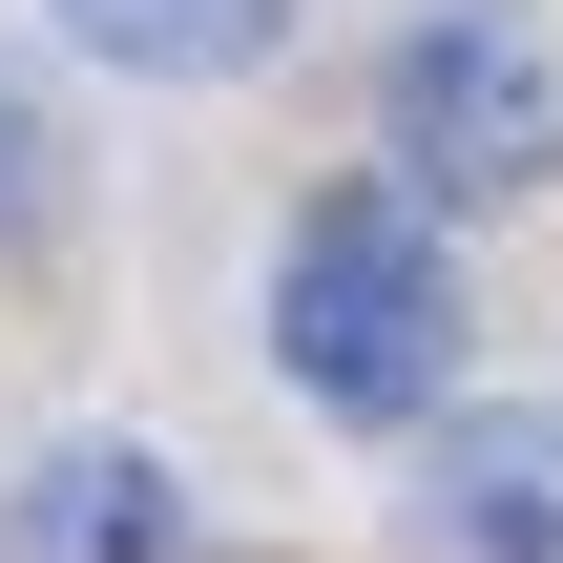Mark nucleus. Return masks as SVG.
<instances>
[{"mask_svg":"<svg viewBox=\"0 0 563 563\" xmlns=\"http://www.w3.org/2000/svg\"><path fill=\"white\" fill-rule=\"evenodd\" d=\"M460 209H418V188H313L292 209V251H272V376L334 418V439H418L439 397H460Z\"/></svg>","mask_w":563,"mask_h":563,"instance_id":"f257e3e1","label":"nucleus"},{"mask_svg":"<svg viewBox=\"0 0 563 563\" xmlns=\"http://www.w3.org/2000/svg\"><path fill=\"white\" fill-rule=\"evenodd\" d=\"M376 125H397V188H418V209H522L563 167V42L522 0H418Z\"/></svg>","mask_w":563,"mask_h":563,"instance_id":"f03ea898","label":"nucleus"},{"mask_svg":"<svg viewBox=\"0 0 563 563\" xmlns=\"http://www.w3.org/2000/svg\"><path fill=\"white\" fill-rule=\"evenodd\" d=\"M42 21H63L104 84H272L313 0H42Z\"/></svg>","mask_w":563,"mask_h":563,"instance_id":"7ed1b4c3","label":"nucleus"},{"mask_svg":"<svg viewBox=\"0 0 563 563\" xmlns=\"http://www.w3.org/2000/svg\"><path fill=\"white\" fill-rule=\"evenodd\" d=\"M21 563H188L167 460H125V439H63V460L21 481Z\"/></svg>","mask_w":563,"mask_h":563,"instance_id":"20e7f679","label":"nucleus"},{"mask_svg":"<svg viewBox=\"0 0 563 563\" xmlns=\"http://www.w3.org/2000/svg\"><path fill=\"white\" fill-rule=\"evenodd\" d=\"M439 522L481 563H563V418H460L439 439Z\"/></svg>","mask_w":563,"mask_h":563,"instance_id":"39448f33","label":"nucleus"},{"mask_svg":"<svg viewBox=\"0 0 563 563\" xmlns=\"http://www.w3.org/2000/svg\"><path fill=\"white\" fill-rule=\"evenodd\" d=\"M42 209H63V146H42V104H21V84H0V251H21V230H42Z\"/></svg>","mask_w":563,"mask_h":563,"instance_id":"423d86ee","label":"nucleus"}]
</instances>
